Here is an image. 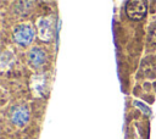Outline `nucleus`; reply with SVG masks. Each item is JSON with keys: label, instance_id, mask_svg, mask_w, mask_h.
<instances>
[{"label": "nucleus", "instance_id": "f257e3e1", "mask_svg": "<svg viewBox=\"0 0 156 139\" xmlns=\"http://www.w3.org/2000/svg\"><path fill=\"white\" fill-rule=\"evenodd\" d=\"M34 29L30 24L28 23H23V24H20L16 27L15 32H13V39L17 44L20 45H28L33 41L34 39Z\"/></svg>", "mask_w": 156, "mask_h": 139}, {"label": "nucleus", "instance_id": "f03ea898", "mask_svg": "<svg viewBox=\"0 0 156 139\" xmlns=\"http://www.w3.org/2000/svg\"><path fill=\"white\" fill-rule=\"evenodd\" d=\"M11 122L17 127H23L29 119V111L23 105H16L12 107L10 113Z\"/></svg>", "mask_w": 156, "mask_h": 139}, {"label": "nucleus", "instance_id": "7ed1b4c3", "mask_svg": "<svg viewBox=\"0 0 156 139\" xmlns=\"http://www.w3.org/2000/svg\"><path fill=\"white\" fill-rule=\"evenodd\" d=\"M37 28L39 38L44 41H48L52 38L54 34V27H52V20L49 17H40L37 21Z\"/></svg>", "mask_w": 156, "mask_h": 139}, {"label": "nucleus", "instance_id": "20e7f679", "mask_svg": "<svg viewBox=\"0 0 156 139\" xmlns=\"http://www.w3.org/2000/svg\"><path fill=\"white\" fill-rule=\"evenodd\" d=\"M126 11L129 18L132 20H140L144 17L146 12V5L144 1H129L126 6Z\"/></svg>", "mask_w": 156, "mask_h": 139}, {"label": "nucleus", "instance_id": "39448f33", "mask_svg": "<svg viewBox=\"0 0 156 139\" xmlns=\"http://www.w3.org/2000/svg\"><path fill=\"white\" fill-rule=\"evenodd\" d=\"M45 59H46V56H45V52L40 49V48H33V49H30V51H29V54H28V60H29V62L34 66V67H40L44 62H45Z\"/></svg>", "mask_w": 156, "mask_h": 139}, {"label": "nucleus", "instance_id": "423d86ee", "mask_svg": "<svg viewBox=\"0 0 156 139\" xmlns=\"http://www.w3.org/2000/svg\"><path fill=\"white\" fill-rule=\"evenodd\" d=\"M13 60H15V56H13L12 51H11V50H5V51L2 52V55H1V61H0V63H1V70H2V71L9 70V68L12 66Z\"/></svg>", "mask_w": 156, "mask_h": 139}, {"label": "nucleus", "instance_id": "0eeeda50", "mask_svg": "<svg viewBox=\"0 0 156 139\" xmlns=\"http://www.w3.org/2000/svg\"><path fill=\"white\" fill-rule=\"evenodd\" d=\"M37 79H38L37 83L33 80V85H32V88H33L35 95H41V94H43V88H44V84H43V83H44V79H43L41 76H40V77H37Z\"/></svg>", "mask_w": 156, "mask_h": 139}, {"label": "nucleus", "instance_id": "6e6552de", "mask_svg": "<svg viewBox=\"0 0 156 139\" xmlns=\"http://www.w3.org/2000/svg\"><path fill=\"white\" fill-rule=\"evenodd\" d=\"M32 4H33L32 1H21V2L18 4V6H16L17 12H20V15H22V10H23V9H26L27 11H29V9L32 7V6H30Z\"/></svg>", "mask_w": 156, "mask_h": 139}]
</instances>
